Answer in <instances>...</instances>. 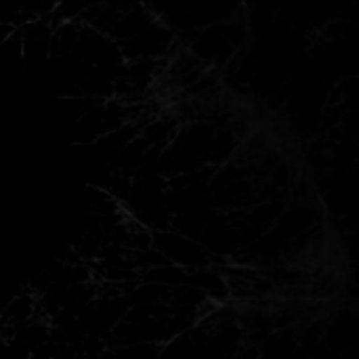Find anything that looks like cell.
<instances>
[{
    "instance_id": "obj_1",
    "label": "cell",
    "mask_w": 359,
    "mask_h": 359,
    "mask_svg": "<svg viewBox=\"0 0 359 359\" xmlns=\"http://www.w3.org/2000/svg\"><path fill=\"white\" fill-rule=\"evenodd\" d=\"M246 38H248V27L244 17L240 15L229 21H221L206 29L196 32L189 48L200 61L210 65H223L229 63L244 48Z\"/></svg>"
}]
</instances>
